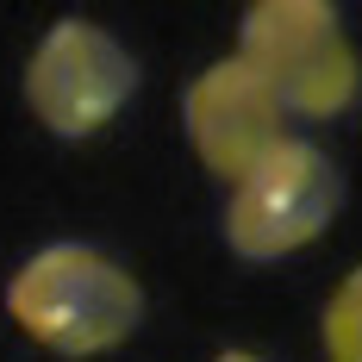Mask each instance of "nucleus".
<instances>
[{"instance_id": "1", "label": "nucleus", "mask_w": 362, "mask_h": 362, "mask_svg": "<svg viewBox=\"0 0 362 362\" xmlns=\"http://www.w3.org/2000/svg\"><path fill=\"white\" fill-rule=\"evenodd\" d=\"M6 313L32 344L57 350V356H100L138 331L144 288L112 256L88 250V244H50L13 275Z\"/></svg>"}, {"instance_id": "2", "label": "nucleus", "mask_w": 362, "mask_h": 362, "mask_svg": "<svg viewBox=\"0 0 362 362\" xmlns=\"http://www.w3.org/2000/svg\"><path fill=\"white\" fill-rule=\"evenodd\" d=\"M244 63L306 119H331L356 94V50L325 0H256L244 19Z\"/></svg>"}, {"instance_id": "3", "label": "nucleus", "mask_w": 362, "mask_h": 362, "mask_svg": "<svg viewBox=\"0 0 362 362\" xmlns=\"http://www.w3.org/2000/svg\"><path fill=\"white\" fill-rule=\"evenodd\" d=\"M337 200H344V181H337L325 150L306 138H281L250 175L231 181L225 238L250 262H275V256L313 244L337 218Z\"/></svg>"}, {"instance_id": "4", "label": "nucleus", "mask_w": 362, "mask_h": 362, "mask_svg": "<svg viewBox=\"0 0 362 362\" xmlns=\"http://www.w3.org/2000/svg\"><path fill=\"white\" fill-rule=\"evenodd\" d=\"M132 88H138V63L94 19L50 25L25 69V100L57 138H94L132 100Z\"/></svg>"}, {"instance_id": "5", "label": "nucleus", "mask_w": 362, "mask_h": 362, "mask_svg": "<svg viewBox=\"0 0 362 362\" xmlns=\"http://www.w3.org/2000/svg\"><path fill=\"white\" fill-rule=\"evenodd\" d=\"M181 112H187V144H194V156L225 181L250 175L256 163L288 138L281 132V112L288 107L269 94V81L244 57L213 63V69L187 88V107Z\"/></svg>"}, {"instance_id": "6", "label": "nucleus", "mask_w": 362, "mask_h": 362, "mask_svg": "<svg viewBox=\"0 0 362 362\" xmlns=\"http://www.w3.org/2000/svg\"><path fill=\"white\" fill-rule=\"evenodd\" d=\"M325 356L331 362H362V269H350L325 306Z\"/></svg>"}, {"instance_id": "7", "label": "nucleus", "mask_w": 362, "mask_h": 362, "mask_svg": "<svg viewBox=\"0 0 362 362\" xmlns=\"http://www.w3.org/2000/svg\"><path fill=\"white\" fill-rule=\"evenodd\" d=\"M218 362H256V356H250V350H225Z\"/></svg>"}]
</instances>
